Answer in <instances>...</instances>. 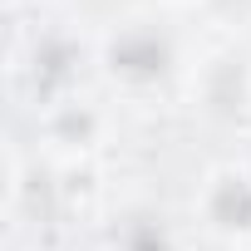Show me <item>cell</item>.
Returning <instances> with one entry per match:
<instances>
[{"label":"cell","instance_id":"6da1fadb","mask_svg":"<svg viewBox=\"0 0 251 251\" xmlns=\"http://www.w3.org/2000/svg\"><path fill=\"white\" fill-rule=\"evenodd\" d=\"M187 40L158 10H123L94 30V79L118 103H163L192 84Z\"/></svg>","mask_w":251,"mask_h":251},{"label":"cell","instance_id":"7a4b0ae2","mask_svg":"<svg viewBox=\"0 0 251 251\" xmlns=\"http://www.w3.org/2000/svg\"><path fill=\"white\" fill-rule=\"evenodd\" d=\"M94 79V30H79L64 15H45L10 40V89L15 99L40 113L59 99L84 94Z\"/></svg>","mask_w":251,"mask_h":251},{"label":"cell","instance_id":"3957f363","mask_svg":"<svg viewBox=\"0 0 251 251\" xmlns=\"http://www.w3.org/2000/svg\"><path fill=\"white\" fill-rule=\"evenodd\" d=\"M113 143V103L108 94H74L59 99L50 108L35 113V153L59 168V173H79L94 158H103Z\"/></svg>","mask_w":251,"mask_h":251},{"label":"cell","instance_id":"277c9868","mask_svg":"<svg viewBox=\"0 0 251 251\" xmlns=\"http://www.w3.org/2000/svg\"><path fill=\"white\" fill-rule=\"evenodd\" d=\"M192 222L207 241L236 251L251 241V163L217 158L192 187Z\"/></svg>","mask_w":251,"mask_h":251},{"label":"cell","instance_id":"5b68a950","mask_svg":"<svg viewBox=\"0 0 251 251\" xmlns=\"http://www.w3.org/2000/svg\"><path fill=\"white\" fill-rule=\"evenodd\" d=\"M113 251H173V226L158 207H128L108 222Z\"/></svg>","mask_w":251,"mask_h":251},{"label":"cell","instance_id":"8992f818","mask_svg":"<svg viewBox=\"0 0 251 251\" xmlns=\"http://www.w3.org/2000/svg\"><path fill=\"white\" fill-rule=\"evenodd\" d=\"M202 10H217V15H226V20H246V15H251V0H207Z\"/></svg>","mask_w":251,"mask_h":251},{"label":"cell","instance_id":"52a82bcc","mask_svg":"<svg viewBox=\"0 0 251 251\" xmlns=\"http://www.w3.org/2000/svg\"><path fill=\"white\" fill-rule=\"evenodd\" d=\"M163 5H173V10H187V5H207V0H163Z\"/></svg>","mask_w":251,"mask_h":251},{"label":"cell","instance_id":"ba28073f","mask_svg":"<svg viewBox=\"0 0 251 251\" xmlns=\"http://www.w3.org/2000/svg\"><path fill=\"white\" fill-rule=\"evenodd\" d=\"M236 251H251V241H246V246H236Z\"/></svg>","mask_w":251,"mask_h":251}]
</instances>
